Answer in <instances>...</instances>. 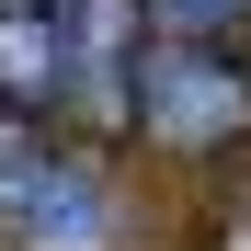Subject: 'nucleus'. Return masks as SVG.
Wrapping results in <instances>:
<instances>
[{
	"label": "nucleus",
	"instance_id": "7ed1b4c3",
	"mask_svg": "<svg viewBox=\"0 0 251 251\" xmlns=\"http://www.w3.org/2000/svg\"><path fill=\"white\" fill-rule=\"evenodd\" d=\"M0 80H12V92H46L57 80V34L46 23H0Z\"/></svg>",
	"mask_w": 251,
	"mask_h": 251
},
{
	"label": "nucleus",
	"instance_id": "f03ea898",
	"mask_svg": "<svg viewBox=\"0 0 251 251\" xmlns=\"http://www.w3.org/2000/svg\"><path fill=\"white\" fill-rule=\"evenodd\" d=\"M149 126H160V137H228V126H240V80L228 69H205V57H172V69H160V92H149Z\"/></svg>",
	"mask_w": 251,
	"mask_h": 251
},
{
	"label": "nucleus",
	"instance_id": "20e7f679",
	"mask_svg": "<svg viewBox=\"0 0 251 251\" xmlns=\"http://www.w3.org/2000/svg\"><path fill=\"white\" fill-rule=\"evenodd\" d=\"M183 23H217V12H251V0H172Z\"/></svg>",
	"mask_w": 251,
	"mask_h": 251
},
{
	"label": "nucleus",
	"instance_id": "f257e3e1",
	"mask_svg": "<svg viewBox=\"0 0 251 251\" xmlns=\"http://www.w3.org/2000/svg\"><path fill=\"white\" fill-rule=\"evenodd\" d=\"M0 228L23 251H114V194L46 149H0Z\"/></svg>",
	"mask_w": 251,
	"mask_h": 251
}]
</instances>
